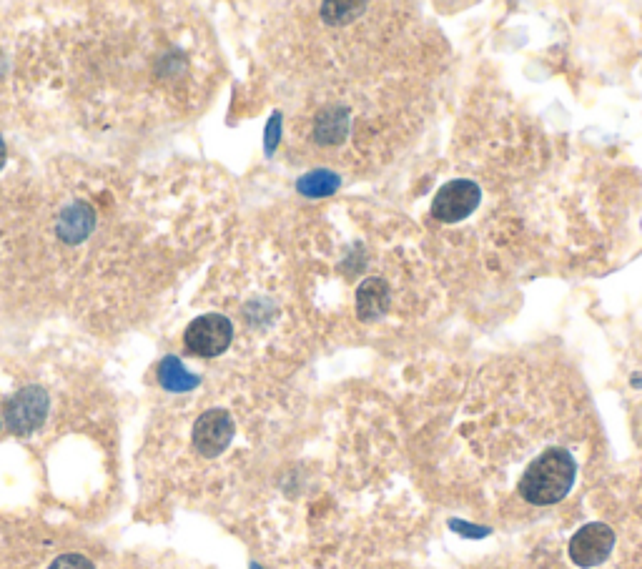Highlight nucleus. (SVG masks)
<instances>
[{
  "label": "nucleus",
  "mask_w": 642,
  "mask_h": 569,
  "mask_svg": "<svg viewBox=\"0 0 642 569\" xmlns=\"http://www.w3.org/2000/svg\"><path fill=\"white\" fill-rule=\"evenodd\" d=\"M367 11V3H324L321 6V18L329 26H347V23L357 21Z\"/></svg>",
  "instance_id": "obj_11"
},
{
  "label": "nucleus",
  "mask_w": 642,
  "mask_h": 569,
  "mask_svg": "<svg viewBox=\"0 0 642 569\" xmlns=\"http://www.w3.org/2000/svg\"><path fill=\"white\" fill-rule=\"evenodd\" d=\"M479 199H482V194H479L477 183L457 178V181L444 183L437 191L432 201V216L442 224H457L477 209Z\"/></svg>",
  "instance_id": "obj_4"
},
{
  "label": "nucleus",
  "mask_w": 642,
  "mask_h": 569,
  "mask_svg": "<svg viewBox=\"0 0 642 569\" xmlns=\"http://www.w3.org/2000/svg\"><path fill=\"white\" fill-rule=\"evenodd\" d=\"M158 382H161L164 389H169V392H189V389H194L199 384V376L189 374L176 356H166L161 361V366H158Z\"/></svg>",
  "instance_id": "obj_10"
},
{
  "label": "nucleus",
  "mask_w": 642,
  "mask_h": 569,
  "mask_svg": "<svg viewBox=\"0 0 642 569\" xmlns=\"http://www.w3.org/2000/svg\"><path fill=\"white\" fill-rule=\"evenodd\" d=\"M231 339H234V326L224 314L199 316L184 331L186 349L196 356H204V359L224 354L229 349Z\"/></svg>",
  "instance_id": "obj_3"
},
{
  "label": "nucleus",
  "mask_w": 642,
  "mask_h": 569,
  "mask_svg": "<svg viewBox=\"0 0 642 569\" xmlns=\"http://www.w3.org/2000/svg\"><path fill=\"white\" fill-rule=\"evenodd\" d=\"M48 407H51V399H48V392L43 387L28 384V387L18 389L6 402L8 429L18 437H28V434L43 427L48 417Z\"/></svg>",
  "instance_id": "obj_2"
},
{
  "label": "nucleus",
  "mask_w": 642,
  "mask_h": 569,
  "mask_svg": "<svg viewBox=\"0 0 642 569\" xmlns=\"http://www.w3.org/2000/svg\"><path fill=\"white\" fill-rule=\"evenodd\" d=\"M231 439H234V419L226 409H209V412H204L196 419L194 447L204 457H219L221 452H226Z\"/></svg>",
  "instance_id": "obj_6"
},
{
  "label": "nucleus",
  "mask_w": 642,
  "mask_h": 569,
  "mask_svg": "<svg viewBox=\"0 0 642 569\" xmlns=\"http://www.w3.org/2000/svg\"><path fill=\"white\" fill-rule=\"evenodd\" d=\"M6 166V143H3V138H0V168Z\"/></svg>",
  "instance_id": "obj_15"
},
{
  "label": "nucleus",
  "mask_w": 642,
  "mask_h": 569,
  "mask_svg": "<svg viewBox=\"0 0 642 569\" xmlns=\"http://www.w3.org/2000/svg\"><path fill=\"white\" fill-rule=\"evenodd\" d=\"M349 133V113L347 108H329V111L319 113L314 123V138L321 146H337L347 138Z\"/></svg>",
  "instance_id": "obj_9"
},
{
  "label": "nucleus",
  "mask_w": 642,
  "mask_h": 569,
  "mask_svg": "<svg viewBox=\"0 0 642 569\" xmlns=\"http://www.w3.org/2000/svg\"><path fill=\"white\" fill-rule=\"evenodd\" d=\"M575 472V459L567 449H547L525 469L520 479V494L537 507L557 504L572 489Z\"/></svg>",
  "instance_id": "obj_1"
},
{
  "label": "nucleus",
  "mask_w": 642,
  "mask_h": 569,
  "mask_svg": "<svg viewBox=\"0 0 642 569\" xmlns=\"http://www.w3.org/2000/svg\"><path fill=\"white\" fill-rule=\"evenodd\" d=\"M93 226H96V211H93V206L86 204V201H76V204L66 206V209L61 211L56 231L58 236H61V241L76 246L88 239Z\"/></svg>",
  "instance_id": "obj_7"
},
{
  "label": "nucleus",
  "mask_w": 642,
  "mask_h": 569,
  "mask_svg": "<svg viewBox=\"0 0 642 569\" xmlns=\"http://www.w3.org/2000/svg\"><path fill=\"white\" fill-rule=\"evenodd\" d=\"M612 547H615V532H612V527H607L602 522H592L572 534L570 559L577 567L590 569L605 562L612 554Z\"/></svg>",
  "instance_id": "obj_5"
},
{
  "label": "nucleus",
  "mask_w": 642,
  "mask_h": 569,
  "mask_svg": "<svg viewBox=\"0 0 642 569\" xmlns=\"http://www.w3.org/2000/svg\"><path fill=\"white\" fill-rule=\"evenodd\" d=\"M389 309V286L384 279H367L357 289V314L362 321H374Z\"/></svg>",
  "instance_id": "obj_8"
},
{
  "label": "nucleus",
  "mask_w": 642,
  "mask_h": 569,
  "mask_svg": "<svg viewBox=\"0 0 642 569\" xmlns=\"http://www.w3.org/2000/svg\"><path fill=\"white\" fill-rule=\"evenodd\" d=\"M48 569H96V567H93L91 559L83 557V554L68 552V554H61V557H58Z\"/></svg>",
  "instance_id": "obj_13"
},
{
  "label": "nucleus",
  "mask_w": 642,
  "mask_h": 569,
  "mask_svg": "<svg viewBox=\"0 0 642 569\" xmlns=\"http://www.w3.org/2000/svg\"><path fill=\"white\" fill-rule=\"evenodd\" d=\"M299 191L304 196H327V194H334L339 188V178L332 176L329 171H314L309 173V176L301 178L299 183Z\"/></svg>",
  "instance_id": "obj_12"
},
{
  "label": "nucleus",
  "mask_w": 642,
  "mask_h": 569,
  "mask_svg": "<svg viewBox=\"0 0 642 569\" xmlns=\"http://www.w3.org/2000/svg\"><path fill=\"white\" fill-rule=\"evenodd\" d=\"M276 131H279V116H274V121L269 123V141H266V146H269V151L276 146V136H279V133H276Z\"/></svg>",
  "instance_id": "obj_14"
}]
</instances>
